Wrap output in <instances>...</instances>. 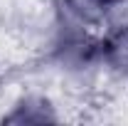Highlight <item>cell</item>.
Wrapping results in <instances>:
<instances>
[{
	"label": "cell",
	"mask_w": 128,
	"mask_h": 126,
	"mask_svg": "<svg viewBox=\"0 0 128 126\" xmlns=\"http://www.w3.org/2000/svg\"><path fill=\"white\" fill-rule=\"evenodd\" d=\"M86 5H94V8H111V5H118L123 0H84Z\"/></svg>",
	"instance_id": "6da1fadb"
}]
</instances>
